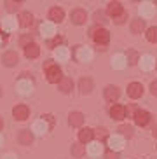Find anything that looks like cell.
Instances as JSON below:
<instances>
[{
    "mask_svg": "<svg viewBox=\"0 0 157 159\" xmlns=\"http://www.w3.org/2000/svg\"><path fill=\"white\" fill-rule=\"evenodd\" d=\"M44 66H46V75H47V80L49 82H60L61 79H63V74H61V68L58 65H54L52 61H46L44 63Z\"/></svg>",
    "mask_w": 157,
    "mask_h": 159,
    "instance_id": "1",
    "label": "cell"
},
{
    "mask_svg": "<svg viewBox=\"0 0 157 159\" xmlns=\"http://www.w3.org/2000/svg\"><path fill=\"white\" fill-rule=\"evenodd\" d=\"M52 124V119L51 116H42V119H38L35 124H33V131L37 135H44L46 131H49V126Z\"/></svg>",
    "mask_w": 157,
    "mask_h": 159,
    "instance_id": "2",
    "label": "cell"
},
{
    "mask_svg": "<svg viewBox=\"0 0 157 159\" xmlns=\"http://www.w3.org/2000/svg\"><path fill=\"white\" fill-rule=\"evenodd\" d=\"M92 39H94V42H96L98 46H106L110 35H108V32H106L105 28H96L92 32Z\"/></svg>",
    "mask_w": 157,
    "mask_h": 159,
    "instance_id": "3",
    "label": "cell"
},
{
    "mask_svg": "<svg viewBox=\"0 0 157 159\" xmlns=\"http://www.w3.org/2000/svg\"><path fill=\"white\" fill-rule=\"evenodd\" d=\"M108 149L112 152H119V150L124 149V138L120 135H114V136H108Z\"/></svg>",
    "mask_w": 157,
    "mask_h": 159,
    "instance_id": "4",
    "label": "cell"
},
{
    "mask_svg": "<svg viewBox=\"0 0 157 159\" xmlns=\"http://www.w3.org/2000/svg\"><path fill=\"white\" fill-rule=\"evenodd\" d=\"M128 94H129L133 100L140 98V96L143 94V86L140 84V82H131V84L128 86Z\"/></svg>",
    "mask_w": 157,
    "mask_h": 159,
    "instance_id": "5",
    "label": "cell"
},
{
    "mask_svg": "<svg viewBox=\"0 0 157 159\" xmlns=\"http://www.w3.org/2000/svg\"><path fill=\"white\" fill-rule=\"evenodd\" d=\"M70 18H72V23L84 25V23H86V19H87V14H86V11H84V9H75V11H72Z\"/></svg>",
    "mask_w": 157,
    "mask_h": 159,
    "instance_id": "6",
    "label": "cell"
},
{
    "mask_svg": "<svg viewBox=\"0 0 157 159\" xmlns=\"http://www.w3.org/2000/svg\"><path fill=\"white\" fill-rule=\"evenodd\" d=\"M110 117H112V119H115V121L124 119V117H126V108L122 107V105H117V103H114V105L110 107Z\"/></svg>",
    "mask_w": 157,
    "mask_h": 159,
    "instance_id": "7",
    "label": "cell"
},
{
    "mask_svg": "<svg viewBox=\"0 0 157 159\" xmlns=\"http://www.w3.org/2000/svg\"><path fill=\"white\" fill-rule=\"evenodd\" d=\"M18 19L14 18V16H5L4 19H2V28L5 30V32H14V30L18 28Z\"/></svg>",
    "mask_w": 157,
    "mask_h": 159,
    "instance_id": "8",
    "label": "cell"
},
{
    "mask_svg": "<svg viewBox=\"0 0 157 159\" xmlns=\"http://www.w3.org/2000/svg\"><path fill=\"white\" fill-rule=\"evenodd\" d=\"M148 121H150V114L147 110H136L134 112V122L138 126H147Z\"/></svg>",
    "mask_w": 157,
    "mask_h": 159,
    "instance_id": "9",
    "label": "cell"
},
{
    "mask_svg": "<svg viewBox=\"0 0 157 159\" xmlns=\"http://www.w3.org/2000/svg\"><path fill=\"white\" fill-rule=\"evenodd\" d=\"M28 114H30V110H28L26 105H16L12 110V116L14 119H18V121H25L28 117Z\"/></svg>",
    "mask_w": 157,
    "mask_h": 159,
    "instance_id": "10",
    "label": "cell"
},
{
    "mask_svg": "<svg viewBox=\"0 0 157 159\" xmlns=\"http://www.w3.org/2000/svg\"><path fill=\"white\" fill-rule=\"evenodd\" d=\"M16 88H18L19 94H25V96H26V94H30L33 91V82L32 80H19Z\"/></svg>",
    "mask_w": 157,
    "mask_h": 159,
    "instance_id": "11",
    "label": "cell"
},
{
    "mask_svg": "<svg viewBox=\"0 0 157 159\" xmlns=\"http://www.w3.org/2000/svg\"><path fill=\"white\" fill-rule=\"evenodd\" d=\"M68 56H70V52H68V49H66L65 46H58L54 49V60L56 61H66Z\"/></svg>",
    "mask_w": 157,
    "mask_h": 159,
    "instance_id": "12",
    "label": "cell"
},
{
    "mask_svg": "<svg viewBox=\"0 0 157 159\" xmlns=\"http://www.w3.org/2000/svg\"><path fill=\"white\" fill-rule=\"evenodd\" d=\"M106 12H108L112 18H117V16H120L124 11H122V5H120L119 2H110L108 7H106Z\"/></svg>",
    "mask_w": 157,
    "mask_h": 159,
    "instance_id": "13",
    "label": "cell"
},
{
    "mask_svg": "<svg viewBox=\"0 0 157 159\" xmlns=\"http://www.w3.org/2000/svg\"><path fill=\"white\" fill-rule=\"evenodd\" d=\"M92 136H94V131L91 128H82V129L78 131V140L82 142V143H89L92 140Z\"/></svg>",
    "mask_w": 157,
    "mask_h": 159,
    "instance_id": "14",
    "label": "cell"
},
{
    "mask_svg": "<svg viewBox=\"0 0 157 159\" xmlns=\"http://www.w3.org/2000/svg\"><path fill=\"white\" fill-rule=\"evenodd\" d=\"M101 152H103V145L100 143V142H91V143L87 145V154L92 156V157H98Z\"/></svg>",
    "mask_w": 157,
    "mask_h": 159,
    "instance_id": "15",
    "label": "cell"
},
{
    "mask_svg": "<svg viewBox=\"0 0 157 159\" xmlns=\"http://www.w3.org/2000/svg\"><path fill=\"white\" fill-rule=\"evenodd\" d=\"M25 54H26V58H37L38 54H40V49H38L37 44L30 42V44L25 46Z\"/></svg>",
    "mask_w": 157,
    "mask_h": 159,
    "instance_id": "16",
    "label": "cell"
},
{
    "mask_svg": "<svg viewBox=\"0 0 157 159\" xmlns=\"http://www.w3.org/2000/svg\"><path fill=\"white\" fill-rule=\"evenodd\" d=\"M77 58L80 61H91L92 60V51L89 47H78L77 49Z\"/></svg>",
    "mask_w": 157,
    "mask_h": 159,
    "instance_id": "17",
    "label": "cell"
},
{
    "mask_svg": "<svg viewBox=\"0 0 157 159\" xmlns=\"http://www.w3.org/2000/svg\"><path fill=\"white\" fill-rule=\"evenodd\" d=\"M105 98H106V102H115L119 98V88H115V86L105 88Z\"/></svg>",
    "mask_w": 157,
    "mask_h": 159,
    "instance_id": "18",
    "label": "cell"
},
{
    "mask_svg": "<svg viewBox=\"0 0 157 159\" xmlns=\"http://www.w3.org/2000/svg\"><path fill=\"white\" fill-rule=\"evenodd\" d=\"M49 18L52 19V23H60V21H63V18H65V12H63V9H60V7H52V9L49 11Z\"/></svg>",
    "mask_w": 157,
    "mask_h": 159,
    "instance_id": "19",
    "label": "cell"
},
{
    "mask_svg": "<svg viewBox=\"0 0 157 159\" xmlns=\"http://www.w3.org/2000/svg\"><path fill=\"white\" fill-rule=\"evenodd\" d=\"M140 14L143 16V18H152L154 16V4L143 2V4L140 5Z\"/></svg>",
    "mask_w": 157,
    "mask_h": 159,
    "instance_id": "20",
    "label": "cell"
},
{
    "mask_svg": "<svg viewBox=\"0 0 157 159\" xmlns=\"http://www.w3.org/2000/svg\"><path fill=\"white\" fill-rule=\"evenodd\" d=\"M2 61H4V65L5 66H12L18 63V54L14 51H9V52H5L4 56H2Z\"/></svg>",
    "mask_w": 157,
    "mask_h": 159,
    "instance_id": "21",
    "label": "cell"
},
{
    "mask_svg": "<svg viewBox=\"0 0 157 159\" xmlns=\"http://www.w3.org/2000/svg\"><path fill=\"white\" fill-rule=\"evenodd\" d=\"M40 33H42V37H52L56 33V28H54V25L52 23H42L40 25Z\"/></svg>",
    "mask_w": 157,
    "mask_h": 159,
    "instance_id": "22",
    "label": "cell"
},
{
    "mask_svg": "<svg viewBox=\"0 0 157 159\" xmlns=\"http://www.w3.org/2000/svg\"><path fill=\"white\" fill-rule=\"evenodd\" d=\"M68 122H70V126H80L84 122V116L80 112H72L68 116Z\"/></svg>",
    "mask_w": 157,
    "mask_h": 159,
    "instance_id": "23",
    "label": "cell"
},
{
    "mask_svg": "<svg viewBox=\"0 0 157 159\" xmlns=\"http://www.w3.org/2000/svg\"><path fill=\"white\" fill-rule=\"evenodd\" d=\"M140 63H141V68L143 70H152L154 66H155V61H154L152 56H148V54H145V56H141V60H140Z\"/></svg>",
    "mask_w": 157,
    "mask_h": 159,
    "instance_id": "24",
    "label": "cell"
},
{
    "mask_svg": "<svg viewBox=\"0 0 157 159\" xmlns=\"http://www.w3.org/2000/svg\"><path fill=\"white\" fill-rule=\"evenodd\" d=\"M60 91L61 93H70L72 91V88H74V82H72V79H68V77H63V79L60 80Z\"/></svg>",
    "mask_w": 157,
    "mask_h": 159,
    "instance_id": "25",
    "label": "cell"
},
{
    "mask_svg": "<svg viewBox=\"0 0 157 159\" xmlns=\"http://www.w3.org/2000/svg\"><path fill=\"white\" fill-rule=\"evenodd\" d=\"M18 140H19V143H21V145H30V143H32V140H33V136H32V133H30L28 129H23L21 133H19Z\"/></svg>",
    "mask_w": 157,
    "mask_h": 159,
    "instance_id": "26",
    "label": "cell"
},
{
    "mask_svg": "<svg viewBox=\"0 0 157 159\" xmlns=\"http://www.w3.org/2000/svg\"><path fill=\"white\" fill-rule=\"evenodd\" d=\"M21 26H32L33 23V16L30 14V12H21L19 14V21H18Z\"/></svg>",
    "mask_w": 157,
    "mask_h": 159,
    "instance_id": "27",
    "label": "cell"
},
{
    "mask_svg": "<svg viewBox=\"0 0 157 159\" xmlns=\"http://www.w3.org/2000/svg\"><path fill=\"white\" fill-rule=\"evenodd\" d=\"M112 66L117 68V70H122V68L126 66V56H122V54L114 56V60H112Z\"/></svg>",
    "mask_w": 157,
    "mask_h": 159,
    "instance_id": "28",
    "label": "cell"
},
{
    "mask_svg": "<svg viewBox=\"0 0 157 159\" xmlns=\"http://www.w3.org/2000/svg\"><path fill=\"white\" fill-rule=\"evenodd\" d=\"M78 88H80V91H82L84 94H86V93H91V91H92V80H91V79H80V82H78Z\"/></svg>",
    "mask_w": 157,
    "mask_h": 159,
    "instance_id": "29",
    "label": "cell"
},
{
    "mask_svg": "<svg viewBox=\"0 0 157 159\" xmlns=\"http://www.w3.org/2000/svg\"><path fill=\"white\" fill-rule=\"evenodd\" d=\"M145 28V23H143V19H134L133 23H131V32L133 33H141Z\"/></svg>",
    "mask_w": 157,
    "mask_h": 159,
    "instance_id": "30",
    "label": "cell"
},
{
    "mask_svg": "<svg viewBox=\"0 0 157 159\" xmlns=\"http://www.w3.org/2000/svg\"><path fill=\"white\" fill-rule=\"evenodd\" d=\"M72 154H74L75 157H82V156L86 154V149H84L80 143H75V145H72Z\"/></svg>",
    "mask_w": 157,
    "mask_h": 159,
    "instance_id": "31",
    "label": "cell"
},
{
    "mask_svg": "<svg viewBox=\"0 0 157 159\" xmlns=\"http://www.w3.org/2000/svg\"><path fill=\"white\" fill-rule=\"evenodd\" d=\"M126 60H128V63H129V65H136V63L140 61L138 52L133 51V49H131V51H128V56H126Z\"/></svg>",
    "mask_w": 157,
    "mask_h": 159,
    "instance_id": "32",
    "label": "cell"
},
{
    "mask_svg": "<svg viewBox=\"0 0 157 159\" xmlns=\"http://www.w3.org/2000/svg\"><path fill=\"white\" fill-rule=\"evenodd\" d=\"M147 39L148 42H157V26H152V28L147 30Z\"/></svg>",
    "mask_w": 157,
    "mask_h": 159,
    "instance_id": "33",
    "label": "cell"
},
{
    "mask_svg": "<svg viewBox=\"0 0 157 159\" xmlns=\"http://www.w3.org/2000/svg\"><path fill=\"white\" fill-rule=\"evenodd\" d=\"M119 131H120V135H122V138H124V136H128V138L133 136V128L131 126H120Z\"/></svg>",
    "mask_w": 157,
    "mask_h": 159,
    "instance_id": "34",
    "label": "cell"
},
{
    "mask_svg": "<svg viewBox=\"0 0 157 159\" xmlns=\"http://www.w3.org/2000/svg\"><path fill=\"white\" fill-rule=\"evenodd\" d=\"M5 5H7V9L9 11H16L21 4H19V2H5Z\"/></svg>",
    "mask_w": 157,
    "mask_h": 159,
    "instance_id": "35",
    "label": "cell"
},
{
    "mask_svg": "<svg viewBox=\"0 0 157 159\" xmlns=\"http://www.w3.org/2000/svg\"><path fill=\"white\" fill-rule=\"evenodd\" d=\"M126 18H128V14H126V12H122L120 16H117V18H114V19H115V23H124Z\"/></svg>",
    "mask_w": 157,
    "mask_h": 159,
    "instance_id": "36",
    "label": "cell"
},
{
    "mask_svg": "<svg viewBox=\"0 0 157 159\" xmlns=\"http://www.w3.org/2000/svg\"><path fill=\"white\" fill-rule=\"evenodd\" d=\"M150 91H152L154 96H157V80H154V82H152V86H150Z\"/></svg>",
    "mask_w": 157,
    "mask_h": 159,
    "instance_id": "37",
    "label": "cell"
},
{
    "mask_svg": "<svg viewBox=\"0 0 157 159\" xmlns=\"http://www.w3.org/2000/svg\"><path fill=\"white\" fill-rule=\"evenodd\" d=\"M96 136H98V142L101 140V138H105V129H98L96 131Z\"/></svg>",
    "mask_w": 157,
    "mask_h": 159,
    "instance_id": "38",
    "label": "cell"
},
{
    "mask_svg": "<svg viewBox=\"0 0 157 159\" xmlns=\"http://www.w3.org/2000/svg\"><path fill=\"white\" fill-rule=\"evenodd\" d=\"M106 159H119V156H117V152H108V154H106Z\"/></svg>",
    "mask_w": 157,
    "mask_h": 159,
    "instance_id": "39",
    "label": "cell"
},
{
    "mask_svg": "<svg viewBox=\"0 0 157 159\" xmlns=\"http://www.w3.org/2000/svg\"><path fill=\"white\" fill-rule=\"evenodd\" d=\"M2 159H18V157H16L14 154H7V156H4Z\"/></svg>",
    "mask_w": 157,
    "mask_h": 159,
    "instance_id": "40",
    "label": "cell"
},
{
    "mask_svg": "<svg viewBox=\"0 0 157 159\" xmlns=\"http://www.w3.org/2000/svg\"><path fill=\"white\" fill-rule=\"evenodd\" d=\"M2 126H4V121H2V117H0V129H2Z\"/></svg>",
    "mask_w": 157,
    "mask_h": 159,
    "instance_id": "41",
    "label": "cell"
},
{
    "mask_svg": "<svg viewBox=\"0 0 157 159\" xmlns=\"http://www.w3.org/2000/svg\"><path fill=\"white\" fill-rule=\"evenodd\" d=\"M154 135H155V136H157V126H155V128H154Z\"/></svg>",
    "mask_w": 157,
    "mask_h": 159,
    "instance_id": "42",
    "label": "cell"
},
{
    "mask_svg": "<svg viewBox=\"0 0 157 159\" xmlns=\"http://www.w3.org/2000/svg\"><path fill=\"white\" fill-rule=\"evenodd\" d=\"M2 143H4V138H2V136H0V145H2Z\"/></svg>",
    "mask_w": 157,
    "mask_h": 159,
    "instance_id": "43",
    "label": "cell"
},
{
    "mask_svg": "<svg viewBox=\"0 0 157 159\" xmlns=\"http://www.w3.org/2000/svg\"><path fill=\"white\" fill-rule=\"evenodd\" d=\"M0 94H2V89H0Z\"/></svg>",
    "mask_w": 157,
    "mask_h": 159,
    "instance_id": "44",
    "label": "cell"
},
{
    "mask_svg": "<svg viewBox=\"0 0 157 159\" xmlns=\"http://www.w3.org/2000/svg\"><path fill=\"white\" fill-rule=\"evenodd\" d=\"M0 44H2V39H0Z\"/></svg>",
    "mask_w": 157,
    "mask_h": 159,
    "instance_id": "45",
    "label": "cell"
}]
</instances>
